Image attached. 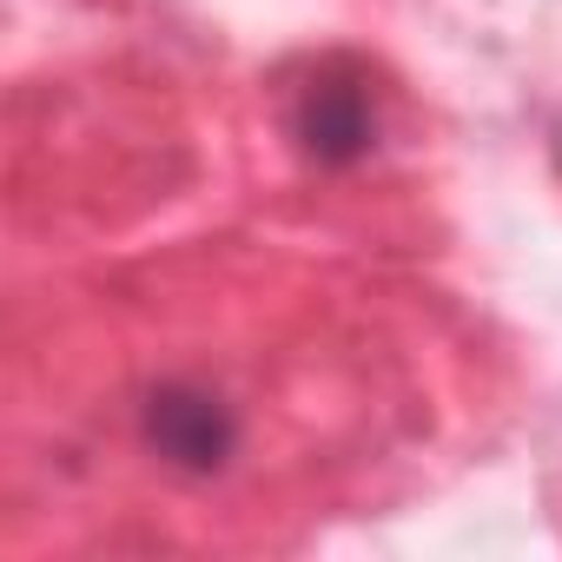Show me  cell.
Returning <instances> with one entry per match:
<instances>
[{
  "label": "cell",
  "instance_id": "6da1fadb",
  "mask_svg": "<svg viewBox=\"0 0 562 562\" xmlns=\"http://www.w3.org/2000/svg\"><path fill=\"white\" fill-rule=\"evenodd\" d=\"M292 139L325 172H351L358 159H371V146H378V93H371V74L358 60H345V54L338 60H318V74L292 100Z\"/></svg>",
  "mask_w": 562,
  "mask_h": 562
},
{
  "label": "cell",
  "instance_id": "7a4b0ae2",
  "mask_svg": "<svg viewBox=\"0 0 562 562\" xmlns=\"http://www.w3.org/2000/svg\"><path fill=\"white\" fill-rule=\"evenodd\" d=\"M139 437L179 476H218L238 457V417H232V404L218 391L192 384V378H166V384L146 391Z\"/></svg>",
  "mask_w": 562,
  "mask_h": 562
}]
</instances>
